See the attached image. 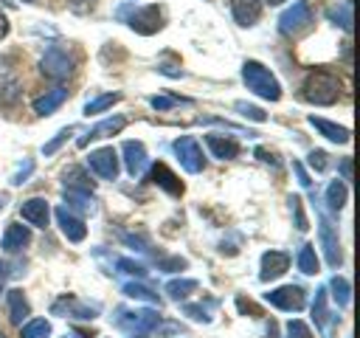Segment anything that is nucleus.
<instances>
[{
    "label": "nucleus",
    "instance_id": "aec40b11",
    "mask_svg": "<svg viewBox=\"0 0 360 338\" xmlns=\"http://www.w3.org/2000/svg\"><path fill=\"white\" fill-rule=\"evenodd\" d=\"M65 99H68V90H65V87H53V90H48L45 96H39V99L34 101V110H37L39 115H48V113H53L56 107H62Z\"/></svg>",
    "mask_w": 360,
    "mask_h": 338
},
{
    "label": "nucleus",
    "instance_id": "58836bf2",
    "mask_svg": "<svg viewBox=\"0 0 360 338\" xmlns=\"http://www.w3.org/2000/svg\"><path fill=\"white\" fill-rule=\"evenodd\" d=\"M309 166H312L315 172H323V169H326V152H321V149L309 152Z\"/></svg>",
    "mask_w": 360,
    "mask_h": 338
},
{
    "label": "nucleus",
    "instance_id": "20e7f679",
    "mask_svg": "<svg viewBox=\"0 0 360 338\" xmlns=\"http://www.w3.org/2000/svg\"><path fill=\"white\" fill-rule=\"evenodd\" d=\"M39 68H42V73H45L48 79L62 82V79H68V76L73 73V59H70L68 51H62V48H48L45 56H42V62H39Z\"/></svg>",
    "mask_w": 360,
    "mask_h": 338
},
{
    "label": "nucleus",
    "instance_id": "9d476101",
    "mask_svg": "<svg viewBox=\"0 0 360 338\" xmlns=\"http://www.w3.org/2000/svg\"><path fill=\"white\" fill-rule=\"evenodd\" d=\"M290 268V254L287 251H267L264 256H262V282H273V279H278L284 270Z\"/></svg>",
    "mask_w": 360,
    "mask_h": 338
},
{
    "label": "nucleus",
    "instance_id": "37998d69",
    "mask_svg": "<svg viewBox=\"0 0 360 338\" xmlns=\"http://www.w3.org/2000/svg\"><path fill=\"white\" fill-rule=\"evenodd\" d=\"M172 104H174V99H166V96H155V99H152V107H155V110H169Z\"/></svg>",
    "mask_w": 360,
    "mask_h": 338
},
{
    "label": "nucleus",
    "instance_id": "79ce46f5",
    "mask_svg": "<svg viewBox=\"0 0 360 338\" xmlns=\"http://www.w3.org/2000/svg\"><path fill=\"white\" fill-rule=\"evenodd\" d=\"M118 268H121V270H127V273H135V276H143V273H146V270H143V265L129 262V259H121V262H118Z\"/></svg>",
    "mask_w": 360,
    "mask_h": 338
},
{
    "label": "nucleus",
    "instance_id": "2eb2a0df",
    "mask_svg": "<svg viewBox=\"0 0 360 338\" xmlns=\"http://www.w3.org/2000/svg\"><path fill=\"white\" fill-rule=\"evenodd\" d=\"M231 11L239 25H253L262 14V0H231Z\"/></svg>",
    "mask_w": 360,
    "mask_h": 338
},
{
    "label": "nucleus",
    "instance_id": "bb28decb",
    "mask_svg": "<svg viewBox=\"0 0 360 338\" xmlns=\"http://www.w3.org/2000/svg\"><path fill=\"white\" fill-rule=\"evenodd\" d=\"M329 20L335 25H340L343 31H352V0H343L340 6L329 8Z\"/></svg>",
    "mask_w": 360,
    "mask_h": 338
},
{
    "label": "nucleus",
    "instance_id": "1a4fd4ad",
    "mask_svg": "<svg viewBox=\"0 0 360 338\" xmlns=\"http://www.w3.org/2000/svg\"><path fill=\"white\" fill-rule=\"evenodd\" d=\"M158 324H160V315L152 313V310H143V313H121V318H118V327H124V330H129L135 335H146V332L158 330Z\"/></svg>",
    "mask_w": 360,
    "mask_h": 338
},
{
    "label": "nucleus",
    "instance_id": "393cba45",
    "mask_svg": "<svg viewBox=\"0 0 360 338\" xmlns=\"http://www.w3.org/2000/svg\"><path fill=\"white\" fill-rule=\"evenodd\" d=\"M346 183L343 180H332L329 186H326V203H329V208L332 211H340L343 206H346Z\"/></svg>",
    "mask_w": 360,
    "mask_h": 338
},
{
    "label": "nucleus",
    "instance_id": "a211bd4d",
    "mask_svg": "<svg viewBox=\"0 0 360 338\" xmlns=\"http://www.w3.org/2000/svg\"><path fill=\"white\" fill-rule=\"evenodd\" d=\"M31 242V231L25 228V225H17V223H11L8 228H6V234H3V251H8V254H14V251H20V248H25Z\"/></svg>",
    "mask_w": 360,
    "mask_h": 338
},
{
    "label": "nucleus",
    "instance_id": "a878e982",
    "mask_svg": "<svg viewBox=\"0 0 360 338\" xmlns=\"http://www.w3.org/2000/svg\"><path fill=\"white\" fill-rule=\"evenodd\" d=\"M298 270L301 273H318V268H321V262H318V254H315V245H304L301 251H298Z\"/></svg>",
    "mask_w": 360,
    "mask_h": 338
},
{
    "label": "nucleus",
    "instance_id": "c9c22d12",
    "mask_svg": "<svg viewBox=\"0 0 360 338\" xmlns=\"http://www.w3.org/2000/svg\"><path fill=\"white\" fill-rule=\"evenodd\" d=\"M287 338H312V332H309V327H307L304 321L292 318V321L287 324Z\"/></svg>",
    "mask_w": 360,
    "mask_h": 338
},
{
    "label": "nucleus",
    "instance_id": "ddd939ff",
    "mask_svg": "<svg viewBox=\"0 0 360 338\" xmlns=\"http://www.w3.org/2000/svg\"><path fill=\"white\" fill-rule=\"evenodd\" d=\"M318 231H321V245H323V254H326L329 268H338L340 265V242H338V237L332 231V223L326 217H321V228Z\"/></svg>",
    "mask_w": 360,
    "mask_h": 338
},
{
    "label": "nucleus",
    "instance_id": "c03bdc74",
    "mask_svg": "<svg viewBox=\"0 0 360 338\" xmlns=\"http://www.w3.org/2000/svg\"><path fill=\"white\" fill-rule=\"evenodd\" d=\"M340 172H343V180H352V158H343Z\"/></svg>",
    "mask_w": 360,
    "mask_h": 338
},
{
    "label": "nucleus",
    "instance_id": "6e6552de",
    "mask_svg": "<svg viewBox=\"0 0 360 338\" xmlns=\"http://www.w3.org/2000/svg\"><path fill=\"white\" fill-rule=\"evenodd\" d=\"M267 301L273 304V307H278V310H290V313H295V310H301L304 307V290L298 287V284H284V287H278V290H270L267 293Z\"/></svg>",
    "mask_w": 360,
    "mask_h": 338
},
{
    "label": "nucleus",
    "instance_id": "de8ad7c7",
    "mask_svg": "<svg viewBox=\"0 0 360 338\" xmlns=\"http://www.w3.org/2000/svg\"><path fill=\"white\" fill-rule=\"evenodd\" d=\"M25 3H34V0H25Z\"/></svg>",
    "mask_w": 360,
    "mask_h": 338
},
{
    "label": "nucleus",
    "instance_id": "dca6fc26",
    "mask_svg": "<svg viewBox=\"0 0 360 338\" xmlns=\"http://www.w3.org/2000/svg\"><path fill=\"white\" fill-rule=\"evenodd\" d=\"M124 161H127V172L132 177L141 175L143 166H146V149H143V144L141 141H127L124 144Z\"/></svg>",
    "mask_w": 360,
    "mask_h": 338
},
{
    "label": "nucleus",
    "instance_id": "a19ab883",
    "mask_svg": "<svg viewBox=\"0 0 360 338\" xmlns=\"http://www.w3.org/2000/svg\"><path fill=\"white\" fill-rule=\"evenodd\" d=\"M31 172H34V161H25V166H22V169H20V172H17L14 177H11V183H14V186H20V183H25V177H28Z\"/></svg>",
    "mask_w": 360,
    "mask_h": 338
},
{
    "label": "nucleus",
    "instance_id": "4be33fe9",
    "mask_svg": "<svg viewBox=\"0 0 360 338\" xmlns=\"http://www.w3.org/2000/svg\"><path fill=\"white\" fill-rule=\"evenodd\" d=\"M65 186H68V192H82V194H90L93 192V180L84 175V169H79V166H70V169H65Z\"/></svg>",
    "mask_w": 360,
    "mask_h": 338
},
{
    "label": "nucleus",
    "instance_id": "f03ea898",
    "mask_svg": "<svg viewBox=\"0 0 360 338\" xmlns=\"http://www.w3.org/2000/svg\"><path fill=\"white\" fill-rule=\"evenodd\" d=\"M242 79L248 84V90H253L256 96L267 99V101H278L281 99V84L276 82V76L256 59H248L242 65Z\"/></svg>",
    "mask_w": 360,
    "mask_h": 338
},
{
    "label": "nucleus",
    "instance_id": "f257e3e1",
    "mask_svg": "<svg viewBox=\"0 0 360 338\" xmlns=\"http://www.w3.org/2000/svg\"><path fill=\"white\" fill-rule=\"evenodd\" d=\"M301 96L312 104H321V107L335 104L340 99V79L329 70H315V73L307 76V82L301 87Z\"/></svg>",
    "mask_w": 360,
    "mask_h": 338
},
{
    "label": "nucleus",
    "instance_id": "9b49d317",
    "mask_svg": "<svg viewBox=\"0 0 360 338\" xmlns=\"http://www.w3.org/2000/svg\"><path fill=\"white\" fill-rule=\"evenodd\" d=\"M56 220H59V228H62V234L70 239V242H82L84 237H87V228H84V223L68 208V206H62V208H56Z\"/></svg>",
    "mask_w": 360,
    "mask_h": 338
},
{
    "label": "nucleus",
    "instance_id": "ea45409f",
    "mask_svg": "<svg viewBox=\"0 0 360 338\" xmlns=\"http://www.w3.org/2000/svg\"><path fill=\"white\" fill-rule=\"evenodd\" d=\"M236 307H239V310H242V313H250V315H253V318H259V315H262V310H259V307H256V304H253V301H248V299H242V296H239V299H236Z\"/></svg>",
    "mask_w": 360,
    "mask_h": 338
},
{
    "label": "nucleus",
    "instance_id": "a18cd8bd",
    "mask_svg": "<svg viewBox=\"0 0 360 338\" xmlns=\"http://www.w3.org/2000/svg\"><path fill=\"white\" fill-rule=\"evenodd\" d=\"M8 34V20H6V14H0V39Z\"/></svg>",
    "mask_w": 360,
    "mask_h": 338
},
{
    "label": "nucleus",
    "instance_id": "cd10ccee",
    "mask_svg": "<svg viewBox=\"0 0 360 338\" xmlns=\"http://www.w3.org/2000/svg\"><path fill=\"white\" fill-rule=\"evenodd\" d=\"M20 101V82L17 79H0V107H11Z\"/></svg>",
    "mask_w": 360,
    "mask_h": 338
},
{
    "label": "nucleus",
    "instance_id": "412c9836",
    "mask_svg": "<svg viewBox=\"0 0 360 338\" xmlns=\"http://www.w3.org/2000/svg\"><path fill=\"white\" fill-rule=\"evenodd\" d=\"M124 118H107V121H101V124H96L84 138H79V146H87L90 141H96V138H107V135H115L118 130H124Z\"/></svg>",
    "mask_w": 360,
    "mask_h": 338
},
{
    "label": "nucleus",
    "instance_id": "72a5a7b5",
    "mask_svg": "<svg viewBox=\"0 0 360 338\" xmlns=\"http://www.w3.org/2000/svg\"><path fill=\"white\" fill-rule=\"evenodd\" d=\"M312 318H315V324H318V327H323V324H326V290H318L315 304H312Z\"/></svg>",
    "mask_w": 360,
    "mask_h": 338
},
{
    "label": "nucleus",
    "instance_id": "0eeeda50",
    "mask_svg": "<svg viewBox=\"0 0 360 338\" xmlns=\"http://www.w3.org/2000/svg\"><path fill=\"white\" fill-rule=\"evenodd\" d=\"M174 152H177V158H180V163H183L186 172H200V169L205 166L202 149H200V144H197L191 135L177 138V141H174Z\"/></svg>",
    "mask_w": 360,
    "mask_h": 338
},
{
    "label": "nucleus",
    "instance_id": "c756f323",
    "mask_svg": "<svg viewBox=\"0 0 360 338\" xmlns=\"http://www.w3.org/2000/svg\"><path fill=\"white\" fill-rule=\"evenodd\" d=\"M51 335V324L45 318H34L22 327V338H48Z\"/></svg>",
    "mask_w": 360,
    "mask_h": 338
},
{
    "label": "nucleus",
    "instance_id": "b1692460",
    "mask_svg": "<svg viewBox=\"0 0 360 338\" xmlns=\"http://www.w3.org/2000/svg\"><path fill=\"white\" fill-rule=\"evenodd\" d=\"M62 310H70L73 318H96V310H93V307H82V304H76L73 296H65V299H59V301L53 304V313H62Z\"/></svg>",
    "mask_w": 360,
    "mask_h": 338
},
{
    "label": "nucleus",
    "instance_id": "39448f33",
    "mask_svg": "<svg viewBox=\"0 0 360 338\" xmlns=\"http://www.w3.org/2000/svg\"><path fill=\"white\" fill-rule=\"evenodd\" d=\"M87 166L101 177V180H115L118 177V152L112 146H101L87 155Z\"/></svg>",
    "mask_w": 360,
    "mask_h": 338
},
{
    "label": "nucleus",
    "instance_id": "c85d7f7f",
    "mask_svg": "<svg viewBox=\"0 0 360 338\" xmlns=\"http://www.w3.org/2000/svg\"><path fill=\"white\" fill-rule=\"evenodd\" d=\"M191 290H197V282H194V279H174V282L166 284V293H169L172 299H177V301L186 299Z\"/></svg>",
    "mask_w": 360,
    "mask_h": 338
},
{
    "label": "nucleus",
    "instance_id": "49530a36",
    "mask_svg": "<svg viewBox=\"0 0 360 338\" xmlns=\"http://www.w3.org/2000/svg\"><path fill=\"white\" fill-rule=\"evenodd\" d=\"M267 3H270V6H281L284 0H267Z\"/></svg>",
    "mask_w": 360,
    "mask_h": 338
},
{
    "label": "nucleus",
    "instance_id": "09e8293b",
    "mask_svg": "<svg viewBox=\"0 0 360 338\" xmlns=\"http://www.w3.org/2000/svg\"><path fill=\"white\" fill-rule=\"evenodd\" d=\"M0 338H6V335H3V332H0Z\"/></svg>",
    "mask_w": 360,
    "mask_h": 338
},
{
    "label": "nucleus",
    "instance_id": "4c0bfd02",
    "mask_svg": "<svg viewBox=\"0 0 360 338\" xmlns=\"http://www.w3.org/2000/svg\"><path fill=\"white\" fill-rule=\"evenodd\" d=\"M292 203V214H295V228L304 231L307 228V217H304V208H301V197H290Z\"/></svg>",
    "mask_w": 360,
    "mask_h": 338
},
{
    "label": "nucleus",
    "instance_id": "473e14b6",
    "mask_svg": "<svg viewBox=\"0 0 360 338\" xmlns=\"http://www.w3.org/2000/svg\"><path fill=\"white\" fill-rule=\"evenodd\" d=\"M332 290H335V293H332L335 301H338L340 307H346V304H349V282H346L343 276H335V279H332Z\"/></svg>",
    "mask_w": 360,
    "mask_h": 338
},
{
    "label": "nucleus",
    "instance_id": "2f4dec72",
    "mask_svg": "<svg viewBox=\"0 0 360 338\" xmlns=\"http://www.w3.org/2000/svg\"><path fill=\"white\" fill-rule=\"evenodd\" d=\"M124 296H129V299H141V301H158V296H155L149 287H143V284H135V282L124 284Z\"/></svg>",
    "mask_w": 360,
    "mask_h": 338
},
{
    "label": "nucleus",
    "instance_id": "5701e85b",
    "mask_svg": "<svg viewBox=\"0 0 360 338\" xmlns=\"http://www.w3.org/2000/svg\"><path fill=\"white\" fill-rule=\"evenodd\" d=\"M309 124L312 127H318L329 141H335V144H346L349 141V130L346 127H338V124H332V121H326V118H309Z\"/></svg>",
    "mask_w": 360,
    "mask_h": 338
},
{
    "label": "nucleus",
    "instance_id": "7c9ffc66",
    "mask_svg": "<svg viewBox=\"0 0 360 338\" xmlns=\"http://www.w3.org/2000/svg\"><path fill=\"white\" fill-rule=\"evenodd\" d=\"M118 99H121L118 93H107V96H98V99H93V101H87V104H84V115H93V113H101V110H107V107H112V104H115Z\"/></svg>",
    "mask_w": 360,
    "mask_h": 338
},
{
    "label": "nucleus",
    "instance_id": "7ed1b4c3",
    "mask_svg": "<svg viewBox=\"0 0 360 338\" xmlns=\"http://www.w3.org/2000/svg\"><path fill=\"white\" fill-rule=\"evenodd\" d=\"M312 23H315V20H312L309 0H298V3H292V6L278 17V28H281V34H287V37H298V34L307 31Z\"/></svg>",
    "mask_w": 360,
    "mask_h": 338
},
{
    "label": "nucleus",
    "instance_id": "4468645a",
    "mask_svg": "<svg viewBox=\"0 0 360 338\" xmlns=\"http://www.w3.org/2000/svg\"><path fill=\"white\" fill-rule=\"evenodd\" d=\"M149 180H152V183H158L160 189H166V192H169V194H174V197H177V194H183V183L177 180V175H174L166 163H155V166H152V172H149Z\"/></svg>",
    "mask_w": 360,
    "mask_h": 338
},
{
    "label": "nucleus",
    "instance_id": "e433bc0d",
    "mask_svg": "<svg viewBox=\"0 0 360 338\" xmlns=\"http://www.w3.org/2000/svg\"><path fill=\"white\" fill-rule=\"evenodd\" d=\"M236 110L245 115V118H250V121H264L267 115L259 110V107H253V104H245V101H236Z\"/></svg>",
    "mask_w": 360,
    "mask_h": 338
},
{
    "label": "nucleus",
    "instance_id": "f8f14e48",
    "mask_svg": "<svg viewBox=\"0 0 360 338\" xmlns=\"http://www.w3.org/2000/svg\"><path fill=\"white\" fill-rule=\"evenodd\" d=\"M20 214H22L25 223H31L37 228H45L48 225V217H51V208H48V203L42 197H31V200H25L20 206Z\"/></svg>",
    "mask_w": 360,
    "mask_h": 338
},
{
    "label": "nucleus",
    "instance_id": "6ab92c4d",
    "mask_svg": "<svg viewBox=\"0 0 360 338\" xmlns=\"http://www.w3.org/2000/svg\"><path fill=\"white\" fill-rule=\"evenodd\" d=\"M6 299H8V318H11L14 324H20V327H22V321L31 315V304H28V299H25V296H22V290H17V287H14V290H8V296H6Z\"/></svg>",
    "mask_w": 360,
    "mask_h": 338
},
{
    "label": "nucleus",
    "instance_id": "f3484780",
    "mask_svg": "<svg viewBox=\"0 0 360 338\" xmlns=\"http://www.w3.org/2000/svg\"><path fill=\"white\" fill-rule=\"evenodd\" d=\"M205 144H208L211 155H214V158H219V161H231V158H236V155H239V144H236L233 138L205 135Z\"/></svg>",
    "mask_w": 360,
    "mask_h": 338
},
{
    "label": "nucleus",
    "instance_id": "f704fd0d",
    "mask_svg": "<svg viewBox=\"0 0 360 338\" xmlns=\"http://www.w3.org/2000/svg\"><path fill=\"white\" fill-rule=\"evenodd\" d=\"M70 132H73V127H65V130H59V132H56V138H53V141H48V144L42 146V152H45V155H53V152H56V149H59V146L68 141V135H70Z\"/></svg>",
    "mask_w": 360,
    "mask_h": 338
},
{
    "label": "nucleus",
    "instance_id": "423d86ee",
    "mask_svg": "<svg viewBox=\"0 0 360 338\" xmlns=\"http://www.w3.org/2000/svg\"><path fill=\"white\" fill-rule=\"evenodd\" d=\"M129 28L138 34H155L163 28V14L158 6H143V8H132V14L127 17Z\"/></svg>",
    "mask_w": 360,
    "mask_h": 338
}]
</instances>
